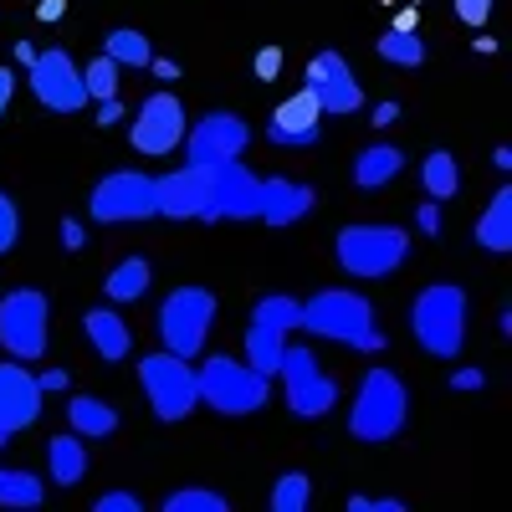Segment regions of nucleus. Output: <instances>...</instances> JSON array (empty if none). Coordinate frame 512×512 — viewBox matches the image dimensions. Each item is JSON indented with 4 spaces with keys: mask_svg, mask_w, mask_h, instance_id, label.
I'll use <instances>...</instances> for the list:
<instances>
[{
    "mask_svg": "<svg viewBox=\"0 0 512 512\" xmlns=\"http://www.w3.org/2000/svg\"><path fill=\"white\" fill-rule=\"evenodd\" d=\"M303 77H308L303 88L318 98L323 118H349V113H359V108H364V93H359V82H354V72H349L344 52H333V47H328V52H313Z\"/></svg>",
    "mask_w": 512,
    "mask_h": 512,
    "instance_id": "2eb2a0df",
    "label": "nucleus"
},
{
    "mask_svg": "<svg viewBox=\"0 0 512 512\" xmlns=\"http://www.w3.org/2000/svg\"><path fill=\"white\" fill-rule=\"evenodd\" d=\"M410 420V395L395 369H369L359 379V395L349 405V436L364 446H384L405 431Z\"/></svg>",
    "mask_w": 512,
    "mask_h": 512,
    "instance_id": "20e7f679",
    "label": "nucleus"
},
{
    "mask_svg": "<svg viewBox=\"0 0 512 512\" xmlns=\"http://www.w3.org/2000/svg\"><path fill=\"white\" fill-rule=\"evenodd\" d=\"M11 98H16V72H11V67H0V113L11 108Z\"/></svg>",
    "mask_w": 512,
    "mask_h": 512,
    "instance_id": "09e8293b",
    "label": "nucleus"
},
{
    "mask_svg": "<svg viewBox=\"0 0 512 512\" xmlns=\"http://www.w3.org/2000/svg\"><path fill=\"white\" fill-rule=\"evenodd\" d=\"M313 205H318L313 185L287 180V175H267L262 180V210H256V216L267 226H297L303 216H313Z\"/></svg>",
    "mask_w": 512,
    "mask_h": 512,
    "instance_id": "6ab92c4d",
    "label": "nucleus"
},
{
    "mask_svg": "<svg viewBox=\"0 0 512 512\" xmlns=\"http://www.w3.org/2000/svg\"><path fill=\"white\" fill-rule=\"evenodd\" d=\"M82 88H88V103L118 98V88H123V67H118L113 57H98V62H88V67H82Z\"/></svg>",
    "mask_w": 512,
    "mask_h": 512,
    "instance_id": "2f4dec72",
    "label": "nucleus"
},
{
    "mask_svg": "<svg viewBox=\"0 0 512 512\" xmlns=\"http://www.w3.org/2000/svg\"><path fill=\"white\" fill-rule=\"evenodd\" d=\"M282 47H262V52H256V62H251V72H256V82H277L282 77Z\"/></svg>",
    "mask_w": 512,
    "mask_h": 512,
    "instance_id": "e433bc0d",
    "label": "nucleus"
},
{
    "mask_svg": "<svg viewBox=\"0 0 512 512\" xmlns=\"http://www.w3.org/2000/svg\"><path fill=\"white\" fill-rule=\"evenodd\" d=\"M246 144H251V123L236 113H205L200 123H185V139H180L185 164H195V169L231 164L246 154Z\"/></svg>",
    "mask_w": 512,
    "mask_h": 512,
    "instance_id": "9d476101",
    "label": "nucleus"
},
{
    "mask_svg": "<svg viewBox=\"0 0 512 512\" xmlns=\"http://www.w3.org/2000/svg\"><path fill=\"white\" fill-rule=\"evenodd\" d=\"M205 195H210V169H175V175L154 180V216H169V221H190L205 210Z\"/></svg>",
    "mask_w": 512,
    "mask_h": 512,
    "instance_id": "f3484780",
    "label": "nucleus"
},
{
    "mask_svg": "<svg viewBox=\"0 0 512 512\" xmlns=\"http://www.w3.org/2000/svg\"><path fill=\"white\" fill-rule=\"evenodd\" d=\"M231 502L221 492H210V487H180V492H169L164 497V512H226Z\"/></svg>",
    "mask_w": 512,
    "mask_h": 512,
    "instance_id": "72a5a7b5",
    "label": "nucleus"
},
{
    "mask_svg": "<svg viewBox=\"0 0 512 512\" xmlns=\"http://www.w3.org/2000/svg\"><path fill=\"white\" fill-rule=\"evenodd\" d=\"M313 502V482L303 472H282L272 487V512H308Z\"/></svg>",
    "mask_w": 512,
    "mask_h": 512,
    "instance_id": "473e14b6",
    "label": "nucleus"
},
{
    "mask_svg": "<svg viewBox=\"0 0 512 512\" xmlns=\"http://www.w3.org/2000/svg\"><path fill=\"white\" fill-rule=\"evenodd\" d=\"M47 472H52L57 487H77L82 477H88V446H82L77 431L47 441Z\"/></svg>",
    "mask_w": 512,
    "mask_h": 512,
    "instance_id": "5701e85b",
    "label": "nucleus"
},
{
    "mask_svg": "<svg viewBox=\"0 0 512 512\" xmlns=\"http://www.w3.org/2000/svg\"><path fill=\"white\" fill-rule=\"evenodd\" d=\"M477 246L482 251H512V190L502 185L497 195H492V205L482 210V221H477Z\"/></svg>",
    "mask_w": 512,
    "mask_h": 512,
    "instance_id": "393cba45",
    "label": "nucleus"
},
{
    "mask_svg": "<svg viewBox=\"0 0 512 512\" xmlns=\"http://www.w3.org/2000/svg\"><path fill=\"white\" fill-rule=\"evenodd\" d=\"M41 477L36 472H21V466H0V507H16V512H31L41 507Z\"/></svg>",
    "mask_w": 512,
    "mask_h": 512,
    "instance_id": "cd10ccee",
    "label": "nucleus"
},
{
    "mask_svg": "<svg viewBox=\"0 0 512 512\" xmlns=\"http://www.w3.org/2000/svg\"><path fill=\"white\" fill-rule=\"evenodd\" d=\"M185 103L175 93H149L144 108L134 113V128H128V144H134L144 159H164L175 154L180 139H185Z\"/></svg>",
    "mask_w": 512,
    "mask_h": 512,
    "instance_id": "4468645a",
    "label": "nucleus"
},
{
    "mask_svg": "<svg viewBox=\"0 0 512 512\" xmlns=\"http://www.w3.org/2000/svg\"><path fill=\"white\" fill-rule=\"evenodd\" d=\"M36 390H41V395H62V390H67V369H41V374H36Z\"/></svg>",
    "mask_w": 512,
    "mask_h": 512,
    "instance_id": "37998d69",
    "label": "nucleus"
},
{
    "mask_svg": "<svg viewBox=\"0 0 512 512\" xmlns=\"http://www.w3.org/2000/svg\"><path fill=\"white\" fill-rule=\"evenodd\" d=\"M82 333H88V344L98 349L103 364H123L134 354V328L123 323L118 308H88L82 313Z\"/></svg>",
    "mask_w": 512,
    "mask_h": 512,
    "instance_id": "aec40b11",
    "label": "nucleus"
},
{
    "mask_svg": "<svg viewBox=\"0 0 512 512\" xmlns=\"http://www.w3.org/2000/svg\"><path fill=\"white\" fill-rule=\"evenodd\" d=\"M67 425L82 441H103V436L118 431V410L108 400H98V395H72L67 400Z\"/></svg>",
    "mask_w": 512,
    "mask_h": 512,
    "instance_id": "412c9836",
    "label": "nucleus"
},
{
    "mask_svg": "<svg viewBox=\"0 0 512 512\" xmlns=\"http://www.w3.org/2000/svg\"><path fill=\"white\" fill-rule=\"evenodd\" d=\"M0 420L11 431H26V425L41 420V390H36V374H26V364H0Z\"/></svg>",
    "mask_w": 512,
    "mask_h": 512,
    "instance_id": "a211bd4d",
    "label": "nucleus"
},
{
    "mask_svg": "<svg viewBox=\"0 0 512 512\" xmlns=\"http://www.w3.org/2000/svg\"><path fill=\"white\" fill-rule=\"evenodd\" d=\"M149 72H154L159 82H175V77H180V62H169V57H149Z\"/></svg>",
    "mask_w": 512,
    "mask_h": 512,
    "instance_id": "de8ad7c7",
    "label": "nucleus"
},
{
    "mask_svg": "<svg viewBox=\"0 0 512 512\" xmlns=\"http://www.w3.org/2000/svg\"><path fill=\"white\" fill-rule=\"evenodd\" d=\"M57 236H62V251H82V246H88V231H82V221H77V216H62Z\"/></svg>",
    "mask_w": 512,
    "mask_h": 512,
    "instance_id": "58836bf2",
    "label": "nucleus"
},
{
    "mask_svg": "<svg viewBox=\"0 0 512 512\" xmlns=\"http://www.w3.org/2000/svg\"><path fill=\"white\" fill-rule=\"evenodd\" d=\"M195 400L216 415H256L272 400V374H256L231 354H210L195 369Z\"/></svg>",
    "mask_w": 512,
    "mask_h": 512,
    "instance_id": "39448f33",
    "label": "nucleus"
},
{
    "mask_svg": "<svg viewBox=\"0 0 512 512\" xmlns=\"http://www.w3.org/2000/svg\"><path fill=\"white\" fill-rule=\"evenodd\" d=\"M277 374H282V384H287V410H292L297 420H323V415L338 405V384L318 369V354H313V349L287 344Z\"/></svg>",
    "mask_w": 512,
    "mask_h": 512,
    "instance_id": "1a4fd4ad",
    "label": "nucleus"
},
{
    "mask_svg": "<svg viewBox=\"0 0 512 512\" xmlns=\"http://www.w3.org/2000/svg\"><path fill=\"white\" fill-rule=\"evenodd\" d=\"M410 333L431 359H446V364L461 359V349H466V287H456V282L420 287L410 303Z\"/></svg>",
    "mask_w": 512,
    "mask_h": 512,
    "instance_id": "7ed1b4c3",
    "label": "nucleus"
},
{
    "mask_svg": "<svg viewBox=\"0 0 512 512\" xmlns=\"http://www.w3.org/2000/svg\"><path fill=\"white\" fill-rule=\"evenodd\" d=\"M139 384H144V400H149L154 420L175 425V420H185V415L200 405V400H195V369H190V359L169 354V349L139 359Z\"/></svg>",
    "mask_w": 512,
    "mask_h": 512,
    "instance_id": "6e6552de",
    "label": "nucleus"
},
{
    "mask_svg": "<svg viewBox=\"0 0 512 512\" xmlns=\"http://www.w3.org/2000/svg\"><path fill=\"white\" fill-rule=\"evenodd\" d=\"M216 313H221V303H216L210 287H175L159 303L154 328H159L169 354L195 359V354H205V338H210V328H216Z\"/></svg>",
    "mask_w": 512,
    "mask_h": 512,
    "instance_id": "423d86ee",
    "label": "nucleus"
},
{
    "mask_svg": "<svg viewBox=\"0 0 512 512\" xmlns=\"http://www.w3.org/2000/svg\"><path fill=\"white\" fill-rule=\"evenodd\" d=\"M282 349H287V333H272L262 323H251L246 328V364L256 374H277L282 369Z\"/></svg>",
    "mask_w": 512,
    "mask_h": 512,
    "instance_id": "bb28decb",
    "label": "nucleus"
},
{
    "mask_svg": "<svg viewBox=\"0 0 512 512\" xmlns=\"http://www.w3.org/2000/svg\"><path fill=\"white\" fill-rule=\"evenodd\" d=\"M420 185H425V200H436V205L456 200L461 195V164H456V154L451 149H431V154H425Z\"/></svg>",
    "mask_w": 512,
    "mask_h": 512,
    "instance_id": "b1692460",
    "label": "nucleus"
},
{
    "mask_svg": "<svg viewBox=\"0 0 512 512\" xmlns=\"http://www.w3.org/2000/svg\"><path fill=\"white\" fill-rule=\"evenodd\" d=\"M62 16H67V0H41V6H36V21H47V26L62 21Z\"/></svg>",
    "mask_w": 512,
    "mask_h": 512,
    "instance_id": "49530a36",
    "label": "nucleus"
},
{
    "mask_svg": "<svg viewBox=\"0 0 512 512\" xmlns=\"http://www.w3.org/2000/svg\"><path fill=\"white\" fill-rule=\"evenodd\" d=\"M415 231H420V236H441V205H436V200H425V205L415 210Z\"/></svg>",
    "mask_w": 512,
    "mask_h": 512,
    "instance_id": "ea45409f",
    "label": "nucleus"
},
{
    "mask_svg": "<svg viewBox=\"0 0 512 512\" xmlns=\"http://www.w3.org/2000/svg\"><path fill=\"white\" fill-rule=\"evenodd\" d=\"M369 118H374V128H390V123L400 118V103H395V98H384V103H374Z\"/></svg>",
    "mask_w": 512,
    "mask_h": 512,
    "instance_id": "c03bdc74",
    "label": "nucleus"
},
{
    "mask_svg": "<svg viewBox=\"0 0 512 512\" xmlns=\"http://www.w3.org/2000/svg\"><path fill=\"white\" fill-rule=\"evenodd\" d=\"M98 512H139V497L134 492H103L98 497Z\"/></svg>",
    "mask_w": 512,
    "mask_h": 512,
    "instance_id": "79ce46f5",
    "label": "nucleus"
},
{
    "mask_svg": "<svg viewBox=\"0 0 512 512\" xmlns=\"http://www.w3.org/2000/svg\"><path fill=\"white\" fill-rule=\"evenodd\" d=\"M333 256L338 267L359 282H384L405 267L410 256V231L405 226H390V221H354L333 236Z\"/></svg>",
    "mask_w": 512,
    "mask_h": 512,
    "instance_id": "f03ea898",
    "label": "nucleus"
},
{
    "mask_svg": "<svg viewBox=\"0 0 512 512\" xmlns=\"http://www.w3.org/2000/svg\"><path fill=\"white\" fill-rule=\"evenodd\" d=\"M149 282H154V272H149L144 256H123V262L108 272L103 292H108V303H139V297L149 292Z\"/></svg>",
    "mask_w": 512,
    "mask_h": 512,
    "instance_id": "a878e982",
    "label": "nucleus"
},
{
    "mask_svg": "<svg viewBox=\"0 0 512 512\" xmlns=\"http://www.w3.org/2000/svg\"><path fill=\"white\" fill-rule=\"evenodd\" d=\"M492 164H497V169H512V149H507V144H502V149H497V154H492Z\"/></svg>",
    "mask_w": 512,
    "mask_h": 512,
    "instance_id": "8fccbe9b",
    "label": "nucleus"
},
{
    "mask_svg": "<svg viewBox=\"0 0 512 512\" xmlns=\"http://www.w3.org/2000/svg\"><path fill=\"white\" fill-rule=\"evenodd\" d=\"M93 118H98V123H103V128H113V123H118V118H123V103H118V98H103V103H98V113H93Z\"/></svg>",
    "mask_w": 512,
    "mask_h": 512,
    "instance_id": "a18cd8bd",
    "label": "nucleus"
},
{
    "mask_svg": "<svg viewBox=\"0 0 512 512\" xmlns=\"http://www.w3.org/2000/svg\"><path fill=\"white\" fill-rule=\"evenodd\" d=\"M349 507L354 512H405L400 497H349Z\"/></svg>",
    "mask_w": 512,
    "mask_h": 512,
    "instance_id": "a19ab883",
    "label": "nucleus"
},
{
    "mask_svg": "<svg viewBox=\"0 0 512 512\" xmlns=\"http://www.w3.org/2000/svg\"><path fill=\"white\" fill-rule=\"evenodd\" d=\"M482 384H487V374H482L477 364H461V369H451V390H456V395H477Z\"/></svg>",
    "mask_w": 512,
    "mask_h": 512,
    "instance_id": "4c0bfd02",
    "label": "nucleus"
},
{
    "mask_svg": "<svg viewBox=\"0 0 512 512\" xmlns=\"http://www.w3.org/2000/svg\"><path fill=\"white\" fill-rule=\"evenodd\" d=\"M384 62H390V67H420L425 62V41H420V31H400V26H390V31H384L379 36V47H374Z\"/></svg>",
    "mask_w": 512,
    "mask_h": 512,
    "instance_id": "c756f323",
    "label": "nucleus"
},
{
    "mask_svg": "<svg viewBox=\"0 0 512 512\" xmlns=\"http://www.w3.org/2000/svg\"><path fill=\"white\" fill-rule=\"evenodd\" d=\"M405 169V149H395V144H369V149H359V159H354V185L359 190H384L395 175Z\"/></svg>",
    "mask_w": 512,
    "mask_h": 512,
    "instance_id": "4be33fe9",
    "label": "nucleus"
},
{
    "mask_svg": "<svg viewBox=\"0 0 512 512\" xmlns=\"http://www.w3.org/2000/svg\"><path fill=\"white\" fill-rule=\"evenodd\" d=\"M303 328L313 338H333V344H349L359 354H384V328H379L374 303L349 287H323L318 297H308Z\"/></svg>",
    "mask_w": 512,
    "mask_h": 512,
    "instance_id": "f257e3e1",
    "label": "nucleus"
},
{
    "mask_svg": "<svg viewBox=\"0 0 512 512\" xmlns=\"http://www.w3.org/2000/svg\"><path fill=\"white\" fill-rule=\"evenodd\" d=\"M318 123H323V108H318V98L303 88V93H292L287 103L272 108L267 139L282 144V149H313V144H318Z\"/></svg>",
    "mask_w": 512,
    "mask_h": 512,
    "instance_id": "dca6fc26",
    "label": "nucleus"
},
{
    "mask_svg": "<svg viewBox=\"0 0 512 512\" xmlns=\"http://www.w3.org/2000/svg\"><path fill=\"white\" fill-rule=\"evenodd\" d=\"M103 57H113L118 67H149L154 52H149V36H144V31H134V26H113Z\"/></svg>",
    "mask_w": 512,
    "mask_h": 512,
    "instance_id": "7c9ffc66",
    "label": "nucleus"
},
{
    "mask_svg": "<svg viewBox=\"0 0 512 512\" xmlns=\"http://www.w3.org/2000/svg\"><path fill=\"white\" fill-rule=\"evenodd\" d=\"M451 6H456V21H461V26L477 31V26L492 21V6H497V0H451Z\"/></svg>",
    "mask_w": 512,
    "mask_h": 512,
    "instance_id": "c9c22d12",
    "label": "nucleus"
},
{
    "mask_svg": "<svg viewBox=\"0 0 512 512\" xmlns=\"http://www.w3.org/2000/svg\"><path fill=\"white\" fill-rule=\"evenodd\" d=\"M16 241H21V210H16V200L6 190H0V256H6Z\"/></svg>",
    "mask_w": 512,
    "mask_h": 512,
    "instance_id": "f704fd0d",
    "label": "nucleus"
},
{
    "mask_svg": "<svg viewBox=\"0 0 512 512\" xmlns=\"http://www.w3.org/2000/svg\"><path fill=\"white\" fill-rule=\"evenodd\" d=\"M262 210V175H251L241 159L210 169V195L200 221H251Z\"/></svg>",
    "mask_w": 512,
    "mask_h": 512,
    "instance_id": "ddd939ff",
    "label": "nucleus"
},
{
    "mask_svg": "<svg viewBox=\"0 0 512 512\" xmlns=\"http://www.w3.org/2000/svg\"><path fill=\"white\" fill-rule=\"evenodd\" d=\"M47 338H52V303L36 287H16L0 297V349L16 364L26 359H47Z\"/></svg>",
    "mask_w": 512,
    "mask_h": 512,
    "instance_id": "0eeeda50",
    "label": "nucleus"
},
{
    "mask_svg": "<svg viewBox=\"0 0 512 512\" xmlns=\"http://www.w3.org/2000/svg\"><path fill=\"white\" fill-rule=\"evenodd\" d=\"M31 72V93L47 113H82L88 108V88H82V67L62 52V47H47L26 62Z\"/></svg>",
    "mask_w": 512,
    "mask_h": 512,
    "instance_id": "f8f14e48",
    "label": "nucleus"
},
{
    "mask_svg": "<svg viewBox=\"0 0 512 512\" xmlns=\"http://www.w3.org/2000/svg\"><path fill=\"white\" fill-rule=\"evenodd\" d=\"M11 436H16V431H11V425H6V420H0V451H6V446H11Z\"/></svg>",
    "mask_w": 512,
    "mask_h": 512,
    "instance_id": "3c124183",
    "label": "nucleus"
},
{
    "mask_svg": "<svg viewBox=\"0 0 512 512\" xmlns=\"http://www.w3.org/2000/svg\"><path fill=\"white\" fill-rule=\"evenodd\" d=\"M251 323H262L272 333H292V328H303V303L287 297V292H267L262 303L251 308Z\"/></svg>",
    "mask_w": 512,
    "mask_h": 512,
    "instance_id": "c85d7f7f",
    "label": "nucleus"
},
{
    "mask_svg": "<svg viewBox=\"0 0 512 512\" xmlns=\"http://www.w3.org/2000/svg\"><path fill=\"white\" fill-rule=\"evenodd\" d=\"M88 210H93V221H103V226L149 221L154 216V180L144 175V169H113V175H103L93 185Z\"/></svg>",
    "mask_w": 512,
    "mask_h": 512,
    "instance_id": "9b49d317",
    "label": "nucleus"
}]
</instances>
